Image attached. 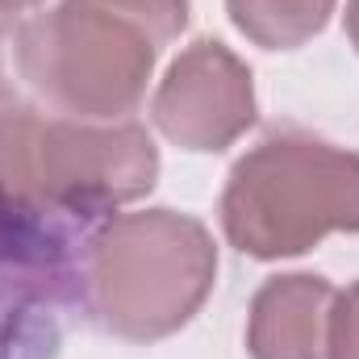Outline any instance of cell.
<instances>
[{"label": "cell", "mask_w": 359, "mask_h": 359, "mask_svg": "<svg viewBox=\"0 0 359 359\" xmlns=\"http://www.w3.org/2000/svg\"><path fill=\"white\" fill-rule=\"evenodd\" d=\"M184 25L188 0H59L17 29V72L67 117L121 121Z\"/></svg>", "instance_id": "6da1fadb"}, {"label": "cell", "mask_w": 359, "mask_h": 359, "mask_svg": "<svg viewBox=\"0 0 359 359\" xmlns=\"http://www.w3.org/2000/svg\"><path fill=\"white\" fill-rule=\"evenodd\" d=\"M222 230L251 259H288L326 234H359V155L301 130L268 134L230 168Z\"/></svg>", "instance_id": "7a4b0ae2"}, {"label": "cell", "mask_w": 359, "mask_h": 359, "mask_svg": "<svg viewBox=\"0 0 359 359\" xmlns=\"http://www.w3.org/2000/svg\"><path fill=\"white\" fill-rule=\"evenodd\" d=\"M217 247L176 209L109 217L88 243L84 288L96 322L130 343H155L192 322L213 292Z\"/></svg>", "instance_id": "3957f363"}, {"label": "cell", "mask_w": 359, "mask_h": 359, "mask_svg": "<svg viewBox=\"0 0 359 359\" xmlns=\"http://www.w3.org/2000/svg\"><path fill=\"white\" fill-rule=\"evenodd\" d=\"M159 151L134 121L46 117L0 104V201L25 209L109 213L151 192Z\"/></svg>", "instance_id": "277c9868"}, {"label": "cell", "mask_w": 359, "mask_h": 359, "mask_svg": "<svg viewBox=\"0 0 359 359\" xmlns=\"http://www.w3.org/2000/svg\"><path fill=\"white\" fill-rule=\"evenodd\" d=\"M151 117L159 134L184 151H226L255 121L251 67L226 42L201 38L180 50V59L159 80Z\"/></svg>", "instance_id": "5b68a950"}, {"label": "cell", "mask_w": 359, "mask_h": 359, "mask_svg": "<svg viewBox=\"0 0 359 359\" xmlns=\"http://www.w3.org/2000/svg\"><path fill=\"white\" fill-rule=\"evenodd\" d=\"M334 288L322 276H271L251 301L247 351L251 359H326Z\"/></svg>", "instance_id": "8992f818"}, {"label": "cell", "mask_w": 359, "mask_h": 359, "mask_svg": "<svg viewBox=\"0 0 359 359\" xmlns=\"http://www.w3.org/2000/svg\"><path fill=\"white\" fill-rule=\"evenodd\" d=\"M230 21L264 50L305 46L313 34L326 29L334 0H226Z\"/></svg>", "instance_id": "52a82bcc"}, {"label": "cell", "mask_w": 359, "mask_h": 359, "mask_svg": "<svg viewBox=\"0 0 359 359\" xmlns=\"http://www.w3.org/2000/svg\"><path fill=\"white\" fill-rule=\"evenodd\" d=\"M326 359H359V280L334 292L330 330H326Z\"/></svg>", "instance_id": "ba28073f"}, {"label": "cell", "mask_w": 359, "mask_h": 359, "mask_svg": "<svg viewBox=\"0 0 359 359\" xmlns=\"http://www.w3.org/2000/svg\"><path fill=\"white\" fill-rule=\"evenodd\" d=\"M4 42H8V13L0 8V104L13 100V84H8V67H4Z\"/></svg>", "instance_id": "9c48e42d"}, {"label": "cell", "mask_w": 359, "mask_h": 359, "mask_svg": "<svg viewBox=\"0 0 359 359\" xmlns=\"http://www.w3.org/2000/svg\"><path fill=\"white\" fill-rule=\"evenodd\" d=\"M347 38H351V46L359 50V0H347Z\"/></svg>", "instance_id": "30bf717a"}]
</instances>
